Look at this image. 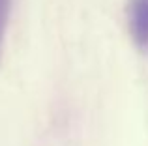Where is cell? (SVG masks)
Segmentation results:
<instances>
[{"label":"cell","mask_w":148,"mask_h":146,"mask_svg":"<svg viewBox=\"0 0 148 146\" xmlns=\"http://www.w3.org/2000/svg\"><path fill=\"white\" fill-rule=\"evenodd\" d=\"M130 34L141 51H148V0H130Z\"/></svg>","instance_id":"1"},{"label":"cell","mask_w":148,"mask_h":146,"mask_svg":"<svg viewBox=\"0 0 148 146\" xmlns=\"http://www.w3.org/2000/svg\"><path fill=\"white\" fill-rule=\"evenodd\" d=\"M10 4H11V0H0V36H2L4 28H6V23H8Z\"/></svg>","instance_id":"2"}]
</instances>
